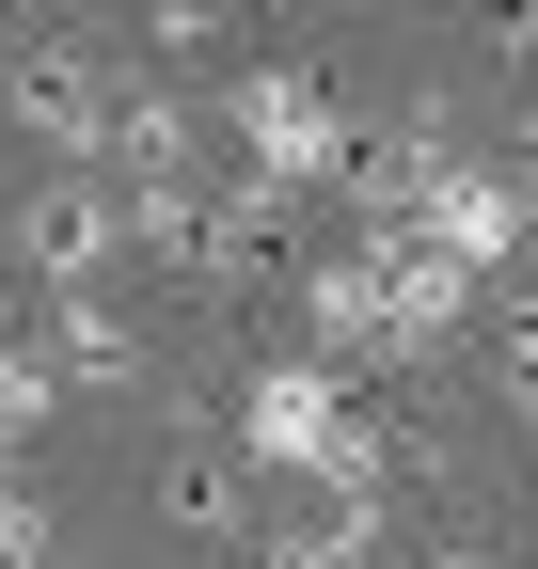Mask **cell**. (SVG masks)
Listing matches in <instances>:
<instances>
[{
	"label": "cell",
	"mask_w": 538,
	"mask_h": 569,
	"mask_svg": "<svg viewBox=\"0 0 538 569\" xmlns=\"http://www.w3.org/2000/svg\"><path fill=\"white\" fill-rule=\"evenodd\" d=\"M491 380H507V396L538 411V317H507V332H491Z\"/></svg>",
	"instance_id": "cell-4"
},
{
	"label": "cell",
	"mask_w": 538,
	"mask_h": 569,
	"mask_svg": "<svg viewBox=\"0 0 538 569\" xmlns=\"http://www.w3.org/2000/svg\"><path fill=\"white\" fill-rule=\"evenodd\" d=\"M459 301H476V284L428 269L412 238H332V253L301 269V317H317V365H332V380H396V365H428V348L459 332Z\"/></svg>",
	"instance_id": "cell-1"
},
{
	"label": "cell",
	"mask_w": 538,
	"mask_h": 569,
	"mask_svg": "<svg viewBox=\"0 0 538 569\" xmlns=\"http://www.w3.org/2000/svg\"><path fill=\"white\" fill-rule=\"evenodd\" d=\"M238 443L269 475H301L317 507H380V490H396V443L365 427V396L332 380V365H253L238 380Z\"/></svg>",
	"instance_id": "cell-2"
},
{
	"label": "cell",
	"mask_w": 538,
	"mask_h": 569,
	"mask_svg": "<svg viewBox=\"0 0 538 569\" xmlns=\"http://www.w3.org/2000/svg\"><path fill=\"white\" fill-rule=\"evenodd\" d=\"M396 569H491V553H396Z\"/></svg>",
	"instance_id": "cell-5"
},
{
	"label": "cell",
	"mask_w": 538,
	"mask_h": 569,
	"mask_svg": "<svg viewBox=\"0 0 538 569\" xmlns=\"http://www.w3.org/2000/svg\"><path fill=\"white\" fill-rule=\"evenodd\" d=\"M222 127H238V159H253L238 190H269V206H301V190H332V174H349V111H332L301 63L238 80V96H222Z\"/></svg>",
	"instance_id": "cell-3"
}]
</instances>
